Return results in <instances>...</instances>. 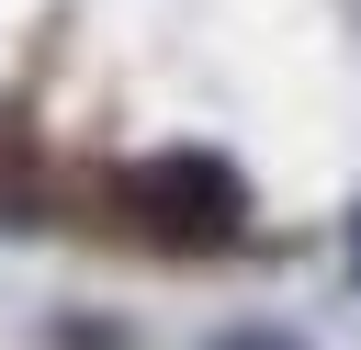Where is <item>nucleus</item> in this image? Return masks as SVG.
<instances>
[{"instance_id": "3", "label": "nucleus", "mask_w": 361, "mask_h": 350, "mask_svg": "<svg viewBox=\"0 0 361 350\" xmlns=\"http://www.w3.org/2000/svg\"><path fill=\"white\" fill-rule=\"evenodd\" d=\"M192 350H305V339L271 327V316H237V327H214V339H192Z\"/></svg>"}, {"instance_id": "4", "label": "nucleus", "mask_w": 361, "mask_h": 350, "mask_svg": "<svg viewBox=\"0 0 361 350\" xmlns=\"http://www.w3.org/2000/svg\"><path fill=\"white\" fill-rule=\"evenodd\" d=\"M350 271H361V215H350Z\"/></svg>"}, {"instance_id": "2", "label": "nucleus", "mask_w": 361, "mask_h": 350, "mask_svg": "<svg viewBox=\"0 0 361 350\" xmlns=\"http://www.w3.org/2000/svg\"><path fill=\"white\" fill-rule=\"evenodd\" d=\"M45 350H135L124 316H45Z\"/></svg>"}, {"instance_id": "1", "label": "nucleus", "mask_w": 361, "mask_h": 350, "mask_svg": "<svg viewBox=\"0 0 361 350\" xmlns=\"http://www.w3.org/2000/svg\"><path fill=\"white\" fill-rule=\"evenodd\" d=\"M113 192H124V203H135V226H147V237H169V248H226V237H237V215H248V181H237L226 158H203V147H158V158L113 169Z\"/></svg>"}]
</instances>
